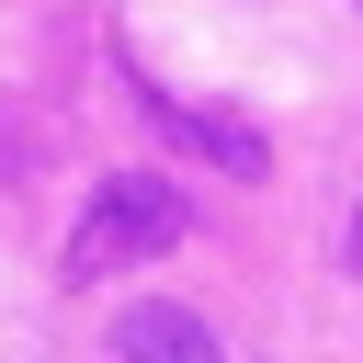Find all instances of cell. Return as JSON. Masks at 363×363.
<instances>
[{
	"mask_svg": "<svg viewBox=\"0 0 363 363\" xmlns=\"http://www.w3.org/2000/svg\"><path fill=\"white\" fill-rule=\"evenodd\" d=\"M182 227H193L182 182H159V170H113V182H91V216L68 227V284L125 272V261H159V250H182Z\"/></svg>",
	"mask_w": 363,
	"mask_h": 363,
	"instance_id": "1",
	"label": "cell"
},
{
	"mask_svg": "<svg viewBox=\"0 0 363 363\" xmlns=\"http://www.w3.org/2000/svg\"><path fill=\"white\" fill-rule=\"evenodd\" d=\"M136 102H147V125H159V136H182V159H216L227 182H261V170H272V136H261V125L204 113V102H182V91H136Z\"/></svg>",
	"mask_w": 363,
	"mask_h": 363,
	"instance_id": "2",
	"label": "cell"
},
{
	"mask_svg": "<svg viewBox=\"0 0 363 363\" xmlns=\"http://www.w3.org/2000/svg\"><path fill=\"white\" fill-rule=\"evenodd\" d=\"M113 363H216V329L193 306H136L113 329Z\"/></svg>",
	"mask_w": 363,
	"mask_h": 363,
	"instance_id": "3",
	"label": "cell"
},
{
	"mask_svg": "<svg viewBox=\"0 0 363 363\" xmlns=\"http://www.w3.org/2000/svg\"><path fill=\"white\" fill-rule=\"evenodd\" d=\"M352 272H363V216H352Z\"/></svg>",
	"mask_w": 363,
	"mask_h": 363,
	"instance_id": "4",
	"label": "cell"
}]
</instances>
